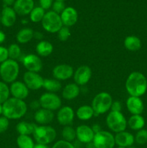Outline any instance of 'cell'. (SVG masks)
Segmentation results:
<instances>
[{"label": "cell", "mask_w": 147, "mask_h": 148, "mask_svg": "<svg viewBox=\"0 0 147 148\" xmlns=\"http://www.w3.org/2000/svg\"><path fill=\"white\" fill-rule=\"evenodd\" d=\"M10 90L4 82H0V104H3L10 98Z\"/></svg>", "instance_id": "35"}, {"label": "cell", "mask_w": 147, "mask_h": 148, "mask_svg": "<svg viewBox=\"0 0 147 148\" xmlns=\"http://www.w3.org/2000/svg\"><path fill=\"white\" fill-rule=\"evenodd\" d=\"M53 76L59 81L66 80L74 75V69L71 66L66 64L56 65L53 69Z\"/></svg>", "instance_id": "13"}, {"label": "cell", "mask_w": 147, "mask_h": 148, "mask_svg": "<svg viewBox=\"0 0 147 148\" xmlns=\"http://www.w3.org/2000/svg\"><path fill=\"white\" fill-rule=\"evenodd\" d=\"M23 81L29 90H37L43 88L44 79L37 72H26L23 75Z\"/></svg>", "instance_id": "10"}, {"label": "cell", "mask_w": 147, "mask_h": 148, "mask_svg": "<svg viewBox=\"0 0 147 148\" xmlns=\"http://www.w3.org/2000/svg\"><path fill=\"white\" fill-rule=\"evenodd\" d=\"M54 114L53 111L45 108H39L34 114V119L40 125H47L53 121Z\"/></svg>", "instance_id": "19"}, {"label": "cell", "mask_w": 147, "mask_h": 148, "mask_svg": "<svg viewBox=\"0 0 147 148\" xmlns=\"http://www.w3.org/2000/svg\"><path fill=\"white\" fill-rule=\"evenodd\" d=\"M61 136L63 140L72 143L76 139V130L71 126H65L61 131Z\"/></svg>", "instance_id": "32"}, {"label": "cell", "mask_w": 147, "mask_h": 148, "mask_svg": "<svg viewBox=\"0 0 147 148\" xmlns=\"http://www.w3.org/2000/svg\"><path fill=\"white\" fill-rule=\"evenodd\" d=\"M41 23L44 30L50 33H58V31L63 26L60 14L53 11L46 12Z\"/></svg>", "instance_id": "7"}, {"label": "cell", "mask_w": 147, "mask_h": 148, "mask_svg": "<svg viewBox=\"0 0 147 148\" xmlns=\"http://www.w3.org/2000/svg\"><path fill=\"white\" fill-rule=\"evenodd\" d=\"M40 102H39V101H32L30 104V108L33 110H35V111L38 110L39 108H40Z\"/></svg>", "instance_id": "44"}, {"label": "cell", "mask_w": 147, "mask_h": 148, "mask_svg": "<svg viewBox=\"0 0 147 148\" xmlns=\"http://www.w3.org/2000/svg\"><path fill=\"white\" fill-rule=\"evenodd\" d=\"M51 148H76L71 143L61 140L54 143Z\"/></svg>", "instance_id": "38"}, {"label": "cell", "mask_w": 147, "mask_h": 148, "mask_svg": "<svg viewBox=\"0 0 147 148\" xmlns=\"http://www.w3.org/2000/svg\"><path fill=\"white\" fill-rule=\"evenodd\" d=\"M106 124L108 128L115 133L125 131L127 120L121 112L110 111L106 118Z\"/></svg>", "instance_id": "6"}, {"label": "cell", "mask_w": 147, "mask_h": 148, "mask_svg": "<svg viewBox=\"0 0 147 148\" xmlns=\"http://www.w3.org/2000/svg\"><path fill=\"white\" fill-rule=\"evenodd\" d=\"M121 109H122V104L120 101H113L111 105L110 111H116V112H121Z\"/></svg>", "instance_id": "42"}, {"label": "cell", "mask_w": 147, "mask_h": 148, "mask_svg": "<svg viewBox=\"0 0 147 148\" xmlns=\"http://www.w3.org/2000/svg\"><path fill=\"white\" fill-rule=\"evenodd\" d=\"M134 138H135V142L137 144H146L147 143V130L142 129V130L138 131Z\"/></svg>", "instance_id": "36"}, {"label": "cell", "mask_w": 147, "mask_h": 148, "mask_svg": "<svg viewBox=\"0 0 147 148\" xmlns=\"http://www.w3.org/2000/svg\"><path fill=\"white\" fill-rule=\"evenodd\" d=\"M92 143L95 148H114L115 145V136L109 132L102 130L95 134Z\"/></svg>", "instance_id": "9"}, {"label": "cell", "mask_w": 147, "mask_h": 148, "mask_svg": "<svg viewBox=\"0 0 147 148\" xmlns=\"http://www.w3.org/2000/svg\"><path fill=\"white\" fill-rule=\"evenodd\" d=\"M115 145H117L118 147L128 148L133 145L134 142H135V138L131 133L123 131L117 133L115 134Z\"/></svg>", "instance_id": "21"}, {"label": "cell", "mask_w": 147, "mask_h": 148, "mask_svg": "<svg viewBox=\"0 0 147 148\" xmlns=\"http://www.w3.org/2000/svg\"><path fill=\"white\" fill-rule=\"evenodd\" d=\"M34 38V31L29 27H24L18 31L16 36L17 42L22 44L30 42Z\"/></svg>", "instance_id": "27"}, {"label": "cell", "mask_w": 147, "mask_h": 148, "mask_svg": "<svg viewBox=\"0 0 147 148\" xmlns=\"http://www.w3.org/2000/svg\"><path fill=\"white\" fill-rule=\"evenodd\" d=\"M81 90L76 83H69L66 85L62 90V97L65 100L71 101L75 99L80 94Z\"/></svg>", "instance_id": "23"}, {"label": "cell", "mask_w": 147, "mask_h": 148, "mask_svg": "<svg viewBox=\"0 0 147 148\" xmlns=\"http://www.w3.org/2000/svg\"><path fill=\"white\" fill-rule=\"evenodd\" d=\"M124 46L130 51H137L141 48V41L135 36H128L124 40Z\"/></svg>", "instance_id": "26"}, {"label": "cell", "mask_w": 147, "mask_h": 148, "mask_svg": "<svg viewBox=\"0 0 147 148\" xmlns=\"http://www.w3.org/2000/svg\"><path fill=\"white\" fill-rule=\"evenodd\" d=\"M3 4L4 7H10L11 5H14L15 0H2Z\"/></svg>", "instance_id": "46"}, {"label": "cell", "mask_w": 147, "mask_h": 148, "mask_svg": "<svg viewBox=\"0 0 147 148\" xmlns=\"http://www.w3.org/2000/svg\"><path fill=\"white\" fill-rule=\"evenodd\" d=\"M125 89L130 96L141 97L147 90V79L142 73L133 72L125 81Z\"/></svg>", "instance_id": "1"}, {"label": "cell", "mask_w": 147, "mask_h": 148, "mask_svg": "<svg viewBox=\"0 0 147 148\" xmlns=\"http://www.w3.org/2000/svg\"><path fill=\"white\" fill-rule=\"evenodd\" d=\"M76 115L79 119L86 121L95 116V112L91 106L84 105L78 108L76 112Z\"/></svg>", "instance_id": "28"}, {"label": "cell", "mask_w": 147, "mask_h": 148, "mask_svg": "<svg viewBox=\"0 0 147 148\" xmlns=\"http://www.w3.org/2000/svg\"><path fill=\"white\" fill-rule=\"evenodd\" d=\"M127 124L131 130L139 131L144 128L145 120L141 115H132L127 121Z\"/></svg>", "instance_id": "29"}, {"label": "cell", "mask_w": 147, "mask_h": 148, "mask_svg": "<svg viewBox=\"0 0 147 148\" xmlns=\"http://www.w3.org/2000/svg\"><path fill=\"white\" fill-rule=\"evenodd\" d=\"M74 111L70 106L61 107L57 113V121L61 125L70 126L74 119Z\"/></svg>", "instance_id": "14"}, {"label": "cell", "mask_w": 147, "mask_h": 148, "mask_svg": "<svg viewBox=\"0 0 147 148\" xmlns=\"http://www.w3.org/2000/svg\"><path fill=\"white\" fill-rule=\"evenodd\" d=\"M9 59L12 60H17L21 56V49L17 43H12L8 47Z\"/></svg>", "instance_id": "34"}, {"label": "cell", "mask_w": 147, "mask_h": 148, "mask_svg": "<svg viewBox=\"0 0 147 148\" xmlns=\"http://www.w3.org/2000/svg\"><path fill=\"white\" fill-rule=\"evenodd\" d=\"M17 145L19 148H33L35 143L28 135H19L17 138Z\"/></svg>", "instance_id": "31"}, {"label": "cell", "mask_w": 147, "mask_h": 148, "mask_svg": "<svg viewBox=\"0 0 147 148\" xmlns=\"http://www.w3.org/2000/svg\"><path fill=\"white\" fill-rule=\"evenodd\" d=\"M0 23H1V14H0Z\"/></svg>", "instance_id": "55"}, {"label": "cell", "mask_w": 147, "mask_h": 148, "mask_svg": "<svg viewBox=\"0 0 147 148\" xmlns=\"http://www.w3.org/2000/svg\"><path fill=\"white\" fill-rule=\"evenodd\" d=\"M22 64L27 72H39L43 68V62L39 56L30 53L24 56L22 59Z\"/></svg>", "instance_id": "12"}, {"label": "cell", "mask_w": 147, "mask_h": 148, "mask_svg": "<svg viewBox=\"0 0 147 148\" xmlns=\"http://www.w3.org/2000/svg\"><path fill=\"white\" fill-rule=\"evenodd\" d=\"M34 38L37 40H40V41L43 38V33H40V32H34Z\"/></svg>", "instance_id": "47"}, {"label": "cell", "mask_w": 147, "mask_h": 148, "mask_svg": "<svg viewBox=\"0 0 147 148\" xmlns=\"http://www.w3.org/2000/svg\"><path fill=\"white\" fill-rule=\"evenodd\" d=\"M9 59L8 49L4 46H0V63H3Z\"/></svg>", "instance_id": "41"}, {"label": "cell", "mask_w": 147, "mask_h": 148, "mask_svg": "<svg viewBox=\"0 0 147 148\" xmlns=\"http://www.w3.org/2000/svg\"><path fill=\"white\" fill-rule=\"evenodd\" d=\"M126 107L133 115H141L144 111V106L139 97L130 96L126 101Z\"/></svg>", "instance_id": "18"}, {"label": "cell", "mask_w": 147, "mask_h": 148, "mask_svg": "<svg viewBox=\"0 0 147 148\" xmlns=\"http://www.w3.org/2000/svg\"><path fill=\"white\" fill-rule=\"evenodd\" d=\"M45 10L41 7H36L33 8L31 12L30 13V18L33 23H37L39 22H42L44 17Z\"/></svg>", "instance_id": "33"}, {"label": "cell", "mask_w": 147, "mask_h": 148, "mask_svg": "<svg viewBox=\"0 0 147 148\" xmlns=\"http://www.w3.org/2000/svg\"><path fill=\"white\" fill-rule=\"evenodd\" d=\"M17 20L16 12L14 9L10 7H4L1 11V23L7 27H12Z\"/></svg>", "instance_id": "22"}, {"label": "cell", "mask_w": 147, "mask_h": 148, "mask_svg": "<svg viewBox=\"0 0 147 148\" xmlns=\"http://www.w3.org/2000/svg\"><path fill=\"white\" fill-rule=\"evenodd\" d=\"M60 16L63 25L68 27L74 25L78 20L77 11L71 7H66Z\"/></svg>", "instance_id": "17"}, {"label": "cell", "mask_w": 147, "mask_h": 148, "mask_svg": "<svg viewBox=\"0 0 147 148\" xmlns=\"http://www.w3.org/2000/svg\"><path fill=\"white\" fill-rule=\"evenodd\" d=\"M55 1H65V0H55Z\"/></svg>", "instance_id": "53"}, {"label": "cell", "mask_w": 147, "mask_h": 148, "mask_svg": "<svg viewBox=\"0 0 147 148\" xmlns=\"http://www.w3.org/2000/svg\"><path fill=\"white\" fill-rule=\"evenodd\" d=\"M86 148H95V145L93 144L92 142H91V143H87V144H86Z\"/></svg>", "instance_id": "50"}, {"label": "cell", "mask_w": 147, "mask_h": 148, "mask_svg": "<svg viewBox=\"0 0 147 148\" xmlns=\"http://www.w3.org/2000/svg\"><path fill=\"white\" fill-rule=\"evenodd\" d=\"M112 98L110 94L107 92H101L94 97L92 106L95 112V116L103 114L110 110L112 105Z\"/></svg>", "instance_id": "4"}, {"label": "cell", "mask_w": 147, "mask_h": 148, "mask_svg": "<svg viewBox=\"0 0 147 148\" xmlns=\"http://www.w3.org/2000/svg\"><path fill=\"white\" fill-rule=\"evenodd\" d=\"M61 83L60 81L57 80L55 78H53V79H50V78L44 79L43 88L48 92L55 93V92L61 90Z\"/></svg>", "instance_id": "30"}, {"label": "cell", "mask_w": 147, "mask_h": 148, "mask_svg": "<svg viewBox=\"0 0 147 148\" xmlns=\"http://www.w3.org/2000/svg\"><path fill=\"white\" fill-rule=\"evenodd\" d=\"M33 138L37 144L48 145L56 138V131L48 125H40L36 127L33 134Z\"/></svg>", "instance_id": "5"}, {"label": "cell", "mask_w": 147, "mask_h": 148, "mask_svg": "<svg viewBox=\"0 0 147 148\" xmlns=\"http://www.w3.org/2000/svg\"><path fill=\"white\" fill-rule=\"evenodd\" d=\"M40 106L51 111H56L61 108V99L59 95L53 92H45L39 99Z\"/></svg>", "instance_id": "8"}, {"label": "cell", "mask_w": 147, "mask_h": 148, "mask_svg": "<svg viewBox=\"0 0 147 148\" xmlns=\"http://www.w3.org/2000/svg\"><path fill=\"white\" fill-rule=\"evenodd\" d=\"M20 72V66L17 61L7 59L0 65V76L5 83H12L16 81Z\"/></svg>", "instance_id": "3"}, {"label": "cell", "mask_w": 147, "mask_h": 148, "mask_svg": "<svg viewBox=\"0 0 147 148\" xmlns=\"http://www.w3.org/2000/svg\"><path fill=\"white\" fill-rule=\"evenodd\" d=\"M2 114L3 115V106L2 104H0V116Z\"/></svg>", "instance_id": "51"}, {"label": "cell", "mask_w": 147, "mask_h": 148, "mask_svg": "<svg viewBox=\"0 0 147 148\" xmlns=\"http://www.w3.org/2000/svg\"><path fill=\"white\" fill-rule=\"evenodd\" d=\"M37 126L35 124L27 121H20L16 126V130L20 135H31Z\"/></svg>", "instance_id": "25"}, {"label": "cell", "mask_w": 147, "mask_h": 148, "mask_svg": "<svg viewBox=\"0 0 147 148\" xmlns=\"http://www.w3.org/2000/svg\"><path fill=\"white\" fill-rule=\"evenodd\" d=\"M10 93L13 98L24 101L29 95V89L24 82L21 81H14L10 88Z\"/></svg>", "instance_id": "16"}, {"label": "cell", "mask_w": 147, "mask_h": 148, "mask_svg": "<svg viewBox=\"0 0 147 148\" xmlns=\"http://www.w3.org/2000/svg\"><path fill=\"white\" fill-rule=\"evenodd\" d=\"M92 69L86 65H82L76 69L74 73V79L75 83L79 86L86 85L92 77Z\"/></svg>", "instance_id": "11"}, {"label": "cell", "mask_w": 147, "mask_h": 148, "mask_svg": "<svg viewBox=\"0 0 147 148\" xmlns=\"http://www.w3.org/2000/svg\"><path fill=\"white\" fill-rule=\"evenodd\" d=\"M92 131L94 132L95 134H97V133L99 132L102 131V129H101V127L99 124H95L92 127Z\"/></svg>", "instance_id": "45"}, {"label": "cell", "mask_w": 147, "mask_h": 148, "mask_svg": "<svg viewBox=\"0 0 147 148\" xmlns=\"http://www.w3.org/2000/svg\"><path fill=\"white\" fill-rule=\"evenodd\" d=\"M76 135L78 141L83 144H87L93 141L95 133L92 127L87 125H80L76 129Z\"/></svg>", "instance_id": "15"}, {"label": "cell", "mask_w": 147, "mask_h": 148, "mask_svg": "<svg viewBox=\"0 0 147 148\" xmlns=\"http://www.w3.org/2000/svg\"><path fill=\"white\" fill-rule=\"evenodd\" d=\"M6 36L4 34V33L1 30H0V44H1L2 43H4V40H5Z\"/></svg>", "instance_id": "48"}, {"label": "cell", "mask_w": 147, "mask_h": 148, "mask_svg": "<svg viewBox=\"0 0 147 148\" xmlns=\"http://www.w3.org/2000/svg\"><path fill=\"white\" fill-rule=\"evenodd\" d=\"M10 119L5 116H0V134L5 132L10 125Z\"/></svg>", "instance_id": "40"}, {"label": "cell", "mask_w": 147, "mask_h": 148, "mask_svg": "<svg viewBox=\"0 0 147 148\" xmlns=\"http://www.w3.org/2000/svg\"><path fill=\"white\" fill-rule=\"evenodd\" d=\"M118 148H126V147H118Z\"/></svg>", "instance_id": "54"}, {"label": "cell", "mask_w": 147, "mask_h": 148, "mask_svg": "<svg viewBox=\"0 0 147 148\" xmlns=\"http://www.w3.org/2000/svg\"><path fill=\"white\" fill-rule=\"evenodd\" d=\"M33 148H50L48 145H43V144H35Z\"/></svg>", "instance_id": "49"}, {"label": "cell", "mask_w": 147, "mask_h": 148, "mask_svg": "<svg viewBox=\"0 0 147 148\" xmlns=\"http://www.w3.org/2000/svg\"><path fill=\"white\" fill-rule=\"evenodd\" d=\"M71 36L70 29L66 26H63L58 31V38L61 41H66Z\"/></svg>", "instance_id": "37"}, {"label": "cell", "mask_w": 147, "mask_h": 148, "mask_svg": "<svg viewBox=\"0 0 147 148\" xmlns=\"http://www.w3.org/2000/svg\"><path fill=\"white\" fill-rule=\"evenodd\" d=\"M128 148H136L135 147H134V146H131V147H128Z\"/></svg>", "instance_id": "52"}, {"label": "cell", "mask_w": 147, "mask_h": 148, "mask_svg": "<svg viewBox=\"0 0 147 148\" xmlns=\"http://www.w3.org/2000/svg\"><path fill=\"white\" fill-rule=\"evenodd\" d=\"M40 4L44 10H48L53 4V0H40Z\"/></svg>", "instance_id": "43"}, {"label": "cell", "mask_w": 147, "mask_h": 148, "mask_svg": "<svg viewBox=\"0 0 147 148\" xmlns=\"http://www.w3.org/2000/svg\"><path fill=\"white\" fill-rule=\"evenodd\" d=\"M52 7H53V11L59 14H61L62 12L66 8L63 1H55V2H53V4H52Z\"/></svg>", "instance_id": "39"}, {"label": "cell", "mask_w": 147, "mask_h": 148, "mask_svg": "<svg viewBox=\"0 0 147 148\" xmlns=\"http://www.w3.org/2000/svg\"><path fill=\"white\" fill-rule=\"evenodd\" d=\"M34 8L33 0H16L13 9L19 15H27Z\"/></svg>", "instance_id": "20"}, {"label": "cell", "mask_w": 147, "mask_h": 148, "mask_svg": "<svg viewBox=\"0 0 147 148\" xmlns=\"http://www.w3.org/2000/svg\"><path fill=\"white\" fill-rule=\"evenodd\" d=\"M37 56L42 57H47L50 56L53 51V46L51 43L47 40H42L38 42L35 48Z\"/></svg>", "instance_id": "24"}, {"label": "cell", "mask_w": 147, "mask_h": 148, "mask_svg": "<svg viewBox=\"0 0 147 148\" xmlns=\"http://www.w3.org/2000/svg\"><path fill=\"white\" fill-rule=\"evenodd\" d=\"M3 116L8 119H19L24 116L27 111V106L24 101L10 98L2 104Z\"/></svg>", "instance_id": "2"}]
</instances>
